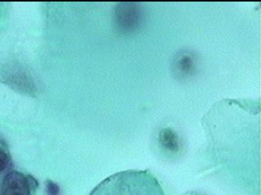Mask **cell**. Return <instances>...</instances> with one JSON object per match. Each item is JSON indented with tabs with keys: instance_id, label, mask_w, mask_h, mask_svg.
<instances>
[{
	"instance_id": "1",
	"label": "cell",
	"mask_w": 261,
	"mask_h": 195,
	"mask_svg": "<svg viewBox=\"0 0 261 195\" xmlns=\"http://www.w3.org/2000/svg\"><path fill=\"white\" fill-rule=\"evenodd\" d=\"M35 179L17 171H12L4 177L1 185L2 195H32Z\"/></svg>"
},
{
	"instance_id": "2",
	"label": "cell",
	"mask_w": 261,
	"mask_h": 195,
	"mask_svg": "<svg viewBox=\"0 0 261 195\" xmlns=\"http://www.w3.org/2000/svg\"><path fill=\"white\" fill-rule=\"evenodd\" d=\"M159 143L162 148L170 154H176L179 150V140L175 131L167 128L159 134Z\"/></svg>"
},
{
	"instance_id": "3",
	"label": "cell",
	"mask_w": 261,
	"mask_h": 195,
	"mask_svg": "<svg viewBox=\"0 0 261 195\" xmlns=\"http://www.w3.org/2000/svg\"><path fill=\"white\" fill-rule=\"evenodd\" d=\"M10 164V156L6 150L0 147V174L8 169Z\"/></svg>"
},
{
	"instance_id": "4",
	"label": "cell",
	"mask_w": 261,
	"mask_h": 195,
	"mask_svg": "<svg viewBox=\"0 0 261 195\" xmlns=\"http://www.w3.org/2000/svg\"><path fill=\"white\" fill-rule=\"evenodd\" d=\"M47 190L51 195H57L59 192V188L55 183L49 182L47 185Z\"/></svg>"
},
{
	"instance_id": "5",
	"label": "cell",
	"mask_w": 261,
	"mask_h": 195,
	"mask_svg": "<svg viewBox=\"0 0 261 195\" xmlns=\"http://www.w3.org/2000/svg\"><path fill=\"white\" fill-rule=\"evenodd\" d=\"M187 195H202V193H198V192H195V191H192V192H190V193H188Z\"/></svg>"
}]
</instances>
